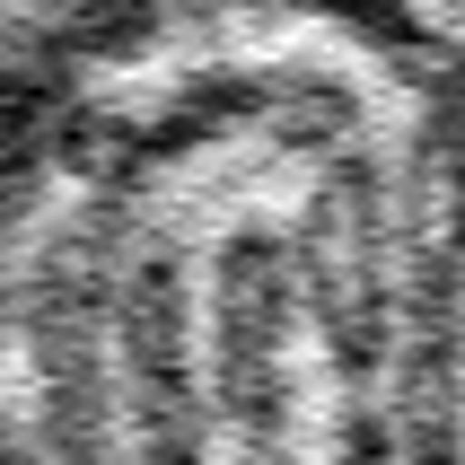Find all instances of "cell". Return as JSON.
<instances>
[{
	"instance_id": "1",
	"label": "cell",
	"mask_w": 465,
	"mask_h": 465,
	"mask_svg": "<svg viewBox=\"0 0 465 465\" xmlns=\"http://www.w3.org/2000/svg\"><path fill=\"white\" fill-rule=\"evenodd\" d=\"M0 465H465V53L395 0H71L0 71Z\"/></svg>"
}]
</instances>
